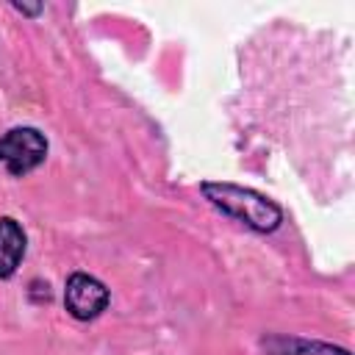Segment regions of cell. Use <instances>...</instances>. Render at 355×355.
I'll use <instances>...</instances> for the list:
<instances>
[{"mask_svg": "<svg viewBox=\"0 0 355 355\" xmlns=\"http://www.w3.org/2000/svg\"><path fill=\"white\" fill-rule=\"evenodd\" d=\"M111 302L108 286L89 275V272H72L64 283V311L78 319V322H92L97 319Z\"/></svg>", "mask_w": 355, "mask_h": 355, "instance_id": "3957f363", "label": "cell"}, {"mask_svg": "<svg viewBox=\"0 0 355 355\" xmlns=\"http://www.w3.org/2000/svg\"><path fill=\"white\" fill-rule=\"evenodd\" d=\"M50 141L33 125H17L0 136V166L11 178H25L47 158Z\"/></svg>", "mask_w": 355, "mask_h": 355, "instance_id": "7a4b0ae2", "label": "cell"}, {"mask_svg": "<svg viewBox=\"0 0 355 355\" xmlns=\"http://www.w3.org/2000/svg\"><path fill=\"white\" fill-rule=\"evenodd\" d=\"M28 252V233L14 216H0V280H8Z\"/></svg>", "mask_w": 355, "mask_h": 355, "instance_id": "5b68a950", "label": "cell"}, {"mask_svg": "<svg viewBox=\"0 0 355 355\" xmlns=\"http://www.w3.org/2000/svg\"><path fill=\"white\" fill-rule=\"evenodd\" d=\"M200 191L216 211H222L225 216L241 222L244 227H250L255 233L266 236L283 225V208L272 197H266L250 186H239V183H227V180H202Z\"/></svg>", "mask_w": 355, "mask_h": 355, "instance_id": "6da1fadb", "label": "cell"}, {"mask_svg": "<svg viewBox=\"0 0 355 355\" xmlns=\"http://www.w3.org/2000/svg\"><path fill=\"white\" fill-rule=\"evenodd\" d=\"M11 6H14V8L19 11V14H28V17H36V14H39V11L44 8L42 3H36V6H28V3H11Z\"/></svg>", "mask_w": 355, "mask_h": 355, "instance_id": "8992f818", "label": "cell"}, {"mask_svg": "<svg viewBox=\"0 0 355 355\" xmlns=\"http://www.w3.org/2000/svg\"><path fill=\"white\" fill-rule=\"evenodd\" d=\"M261 349L266 355H352L349 349L319 341V338H305V336H286V333H266L261 338Z\"/></svg>", "mask_w": 355, "mask_h": 355, "instance_id": "277c9868", "label": "cell"}]
</instances>
